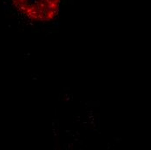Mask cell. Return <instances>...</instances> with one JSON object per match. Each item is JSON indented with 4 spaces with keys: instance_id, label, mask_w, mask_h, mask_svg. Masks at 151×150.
I'll list each match as a JSON object with an SVG mask.
<instances>
[{
    "instance_id": "obj_1",
    "label": "cell",
    "mask_w": 151,
    "mask_h": 150,
    "mask_svg": "<svg viewBox=\"0 0 151 150\" xmlns=\"http://www.w3.org/2000/svg\"><path fill=\"white\" fill-rule=\"evenodd\" d=\"M12 6L29 20L49 22L58 14L61 0H10Z\"/></svg>"
}]
</instances>
